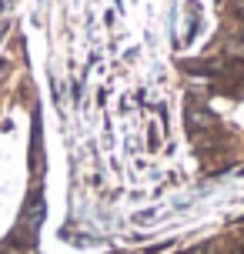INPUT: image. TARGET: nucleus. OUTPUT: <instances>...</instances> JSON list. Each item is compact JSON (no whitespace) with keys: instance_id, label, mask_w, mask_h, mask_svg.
Instances as JSON below:
<instances>
[{"instance_id":"f257e3e1","label":"nucleus","mask_w":244,"mask_h":254,"mask_svg":"<svg viewBox=\"0 0 244 254\" xmlns=\"http://www.w3.org/2000/svg\"><path fill=\"white\" fill-rule=\"evenodd\" d=\"M234 17L244 24V0H234Z\"/></svg>"}]
</instances>
